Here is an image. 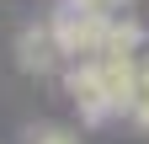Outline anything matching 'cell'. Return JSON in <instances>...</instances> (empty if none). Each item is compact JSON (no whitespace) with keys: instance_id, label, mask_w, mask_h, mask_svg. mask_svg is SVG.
I'll return each instance as SVG.
<instances>
[{"instance_id":"cell-1","label":"cell","mask_w":149,"mask_h":144,"mask_svg":"<svg viewBox=\"0 0 149 144\" xmlns=\"http://www.w3.org/2000/svg\"><path fill=\"white\" fill-rule=\"evenodd\" d=\"M53 38H59L64 53H96L101 38H107V16L96 11H80V16H59L53 22Z\"/></svg>"},{"instance_id":"cell-2","label":"cell","mask_w":149,"mask_h":144,"mask_svg":"<svg viewBox=\"0 0 149 144\" xmlns=\"http://www.w3.org/2000/svg\"><path fill=\"white\" fill-rule=\"evenodd\" d=\"M101 64V85H107V101L112 107H133L139 101V69H133V59L128 53H112V59H96Z\"/></svg>"},{"instance_id":"cell-3","label":"cell","mask_w":149,"mask_h":144,"mask_svg":"<svg viewBox=\"0 0 149 144\" xmlns=\"http://www.w3.org/2000/svg\"><path fill=\"white\" fill-rule=\"evenodd\" d=\"M69 91H74V101H85V112L91 117H101L107 112V85H101V64H74L69 69Z\"/></svg>"},{"instance_id":"cell-4","label":"cell","mask_w":149,"mask_h":144,"mask_svg":"<svg viewBox=\"0 0 149 144\" xmlns=\"http://www.w3.org/2000/svg\"><path fill=\"white\" fill-rule=\"evenodd\" d=\"M53 43H59V38H53V27H48V32L27 27V32H22V43H16V53H22V64H27V69H48Z\"/></svg>"},{"instance_id":"cell-5","label":"cell","mask_w":149,"mask_h":144,"mask_svg":"<svg viewBox=\"0 0 149 144\" xmlns=\"http://www.w3.org/2000/svg\"><path fill=\"white\" fill-rule=\"evenodd\" d=\"M139 43V32L133 27H117V22H107V38H101V59H112V53H128Z\"/></svg>"},{"instance_id":"cell-6","label":"cell","mask_w":149,"mask_h":144,"mask_svg":"<svg viewBox=\"0 0 149 144\" xmlns=\"http://www.w3.org/2000/svg\"><path fill=\"white\" fill-rule=\"evenodd\" d=\"M32 144H74V139L59 134V128H43V134H32Z\"/></svg>"},{"instance_id":"cell-7","label":"cell","mask_w":149,"mask_h":144,"mask_svg":"<svg viewBox=\"0 0 149 144\" xmlns=\"http://www.w3.org/2000/svg\"><path fill=\"white\" fill-rule=\"evenodd\" d=\"M128 112H133V123H139V128H149V96H139Z\"/></svg>"},{"instance_id":"cell-8","label":"cell","mask_w":149,"mask_h":144,"mask_svg":"<svg viewBox=\"0 0 149 144\" xmlns=\"http://www.w3.org/2000/svg\"><path fill=\"white\" fill-rule=\"evenodd\" d=\"M139 80H144V96H149V64H144V69H139Z\"/></svg>"}]
</instances>
